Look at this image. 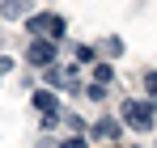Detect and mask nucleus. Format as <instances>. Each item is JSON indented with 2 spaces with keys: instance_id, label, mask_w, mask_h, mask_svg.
I'll return each instance as SVG.
<instances>
[{
  "instance_id": "obj_1",
  "label": "nucleus",
  "mask_w": 157,
  "mask_h": 148,
  "mask_svg": "<svg viewBox=\"0 0 157 148\" xmlns=\"http://www.w3.org/2000/svg\"><path fill=\"white\" fill-rule=\"evenodd\" d=\"M123 123L136 127V131H153V123H157V106H153V102H144V98L123 102Z\"/></svg>"
},
{
  "instance_id": "obj_2",
  "label": "nucleus",
  "mask_w": 157,
  "mask_h": 148,
  "mask_svg": "<svg viewBox=\"0 0 157 148\" xmlns=\"http://www.w3.org/2000/svg\"><path fill=\"white\" fill-rule=\"evenodd\" d=\"M64 30H68V21H64L59 13H34V17H30V34H38V38H47V43H59Z\"/></svg>"
},
{
  "instance_id": "obj_3",
  "label": "nucleus",
  "mask_w": 157,
  "mask_h": 148,
  "mask_svg": "<svg viewBox=\"0 0 157 148\" xmlns=\"http://www.w3.org/2000/svg\"><path fill=\"white\" fill-rule=\"evenodd\" d=\"M30 64H38V68H55V43H47V38H34L26 51Z\"/></svg>"
},
{
  "instance_id": "obj_4",
  "label": "nucleus",
  "mask_w": 157,
  "mask_h": 148,
  "mask_svg": "<svg viewBox=\"0 0 157 148\" xmlns=\"http://www.w3.org/2000/svg\"><path fill=\"white\" fill-rule=\"evenodd\" d=\"M89 135H98V140H115V135H119V123H115V119H98V123L89 127Z\"/></svg>"
},
{
  "instance_id": "obj_5",
  "label": "nucleus",
  "mask_w": 157,
  "mask_h": 148,
  "mask_svg": "<svg viewBox=\"0 0 157 148\" xmlns=\"http://www.w3.org/2000/svg\"><path fill=\"white\" fill-rule=\"evenodd\" d=\"M34 106H38L43 114H51V110H59V102H55V93H47V89H43V93H34Z\"/></svg>"
},
{
  "instance_id": "obj_6",
  "label": "nucleus",
  "mask_w": 157,
  "mask_h": 148,
  "mask_svg": "<svg viewBox=\"0 0 157 148\" xmlns=\"http://www.w3.org/2000/svg\"><path fill=\"white\" fill-rule=\"evenodd\" d=\"M110 76H115V72H110V64H98V68H94V85H102V89H106Z\"/></svg>"
},
{
  "instance_id": "obj_7",
  "label": "nucleus",
  "mask_w": 157,
  "mask_h": 148,
  "mask_svg": "<svg viewBox=\"0 0 157 148\" xmlns=\"http://www.w3.org/2000/svg\"><path fill=\"white\" fill-rule=\"evenodd\" d=\"M0 13H4V17H26V13H30V4H26V0H21V4L13 0V4H4Z\"/></svg>"
},
{
  "instance_id": "obj_8",
  "label": "nucleus",
  "mask_w": 157,
  "mask_h": 148,
  "mask_svg": "<svg viewBox=\"0 0 157 148\" xmlns=\"http://www.w3.org/2000/svg\"><path fill=\"white\" fill-rule=\"evenodd\" d=\"M59 148H89V144H85V135H72V140H64Z\"/></svg>"
},
{
  "instance_id": "obj_9",
  "label": "nucleus",
  "mask_w": 157,
  "mask_h": 148,
  "mask_svg": "<svg viewBox=\"0 0 157 148\" xmlns=\"http://www.w3.org/2000/svg\"><path fill=\"white\" fill-rule=\"evenodd\" d=\"M144 89H149V93H157V72H149V76H144Z\"/></svg>"
}]
</instances>
